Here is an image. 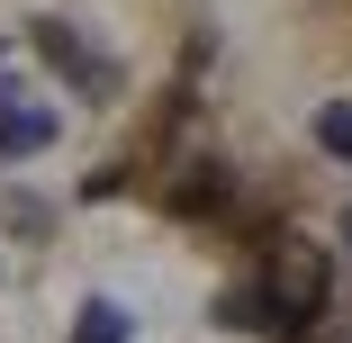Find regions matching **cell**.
Here are the masks:
<instances>
[{"instance_id":"cell-1","label":"cell","mask_w":352,"mask_h":343,"mask_svg":"<svg viewBox=\"0 0 352 343\" xmlns=\"http://www.w3.org/2000/svg\"><path fill=\"white\" fill-rule=\"evenodd\" d=\"M253 298H262V325H280V334L316 325V316H325V298H334V262H325V244H307V235H280V244L262 253V280H253Z\"/></svg>"},{"instance_id":"cell-2","label":"cell","mask_w":352,"mask_h":343,"mask_svg":"<svg viewBox=\"0 0 352 343\" xmlns=\"http://www.w3.org/2000/svg\"><path fill=\"white\" fill-rule=\"evenodd\" d=\"M36 54H45V63H54V73L73 82V91H91L100 109L118 100V63H100V54H91L73 27H63V19H36Z\"/></svg>"},{"instance_id":"cell-3","label":"cell","mask_w":352,"mask_h":343,"mask_svg":"<svg viewBox=\"0 0 352 343\" xmlns=\"http://www.w3.org/2000/svg\"><path fill=\"white\" fill-rule=\"evenodd\" d=\"M172 208H181V217H217V208H226V163H190V172L172 181Z\"/></svg>"},{"instance_id":"cell-4","label":"cell","mask_w":352,"mask_h":343,"mask_svg":"<svg viewBox=\"0 0 352 343\" xmlns=\"http://www.w3.org/2000/svg\"><path fill=\"white\" fill-rule=\"evenodd\" d=\"M0 135H10V154H45V145H54V118H45V109H36V118L10 109V118H0Z\"/></svg>"},{"instance_id":"cell-5","label":"cell","mask_w":352,"mask_h":343,"mask_svg":"<svg viewBox=\"0 0 352 343\" xmlns=\"http://www.w3.org/2000/svg\"><path fill=\"white\" fill-rule=\"evenodd\" d=\"M73 343H126V307L91 298V307H82V325H73Z\"/></svg>"},{"instance_id":"cell-6","label":"cell","mask_w":352,"mask_h":343,"mask_svg":"<svg viewBox=\"0 0 352 343\" xmlns=\"http://www.w3.org/2000/svg\"><path fill=\"white\" fill-rule=\"evenodd\" d=\"M316 145L352 163V109H343V100H325V109H316Z\"/></svg>"},{"instance_id":"cell-7","label":"cell","mask_w":352,"mask_h":343,"mask_svg":"<svg viewBox=\"0 0 352 343\" xmlns=\"http://www.w3.org/2000/svg\"><path fill=\"white\" fill-rule=\"evenodd\" d=\"M343 244H352V208H343Z\"/></svg>"}]
</instances>
